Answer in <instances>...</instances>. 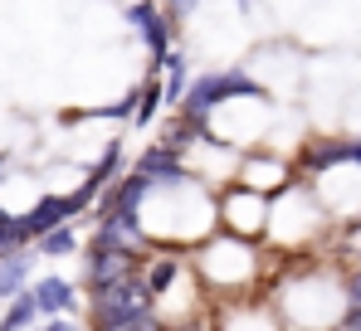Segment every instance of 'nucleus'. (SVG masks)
<instances>
[{
    "label": "nucleus",
    "mask_w": 361,
    "mask_h": 331,
    "mask_svg": "<svg viewBox=\"0 0 361 331\" xmlns=\"http://www.w3.org/2000/svg\"><path fill=\"white\" fill-rule=\"evenodd\" d=\"M30 254H15V258H0V297L15 302L20 292H30Z\"/></svg>",
    "instance_id": "f8f14e48"
},
{
    "label": "nucleus",
    "mask_w": 361,
    "mask_h": 331,
    "mask_svg": "<svg viewBox=\"0 0 361 331\" xmlns=\"http://www.w3.org/2000/svg\"><path fill=\"white\" fill-rule=\"evenodd\" d=\"M63 224H73L68 195H39L35 210L20 215V239H25V249H30V244H39L44 234H54V229H63Z\"/></svg>",
    "instance_id": "6e6552de"
},
{
    "label": "nucleus",
    "mask_w": 361,
    "mask_h": 331,
    "mask_svg": "<svg viewBox=\"0 0 361 331\" xmlns=\"http://www.w3.org/2000/svg\"><path fill=\"white\" fill-rule=\"evenodd\" d=\"M332 331H361V307H347V312H342V322H337Z\"/></svg>",
    "instance_id": "aec40b11"
},
{
    "label": "nucleus",
    "mask_w": 361,
    "mask_h": 331,
    "mask_svg": "<svg viewBox=\"0 0 361 331\" xmlns=\"http://www.w3.org/2000/svg\"><path fill=\"white\" fill-rule=\"evenodd\" d=\"M132 170H137L142 180H152V185H161V180H176V175H185L190 166H185V156H180V151L161 146V142H152V146H142V151L132 156Z\"/></svg>",
    "instance_id": "9d476101"
},
{
    "label": "nucleus",
    "mask_w": 361,
    "mask_h": 331,
    "mask_svg": "<svg viewBox=\"0 0 361 331\" xmlns=\"http://www.w3.org/2000/svg\"><path fill=\"white\" fill-rule=\"evenodd\" d=\"M5 166H10V156H5V151H0V170H5Z\"/></svg>",
    "instance_id": "4be33fe9"
},
{
    "label": "nucleus",
    "mask_w": 361,
    "mask_h": 331,
    "mask_svg": "<svg viewBox=\"0 0 361 331\" xmlns=\"http://www.w3.org/2000/svg\"><path fill=\"white\" fill-rule=\"evenodd\" d=\"M35 331H78V327H73V317H59V322H44V327H35Z\"/></svg>",
    "instance_id": "412c9836"
},
{
    "label": "nucleus",
    "mask_w": 361,
    "mask_h": 331,
    "mask_svg": "<svg viewBox=\"0 0 361 331\" xmlns=\"http://www.w3.org/2000/svg\"><path fill=\"white\" fill-rule=\"evenodd\" d=\"M73 249H78V229H73V224H63V229L44 234V239L35 244V254H44V258H68Z\"/></svg>",
    "instance_id": "dca6fc26"
},
{
    "label": "nucleus",
    "mask_w": 361,
    "mask_h": 331,
    "mask_svg": "<svg viewBox=\"0 0 361 331\" xmlns=\"http://www.w3.org/2000/svg\"><path fill=\"white\" fill-rule=\"evenodd\" d=\"M108 331H171V322L161 312H152V317H137V322H122V327H108Z\"/></svg>",
    "instance_id": "a211bd4d"
},
{
    "label": "nucleus",
    "mask_w": 361,
    "mask_h": 331,
    "mask_svg": "<svg viewBox=\"0 0 361 331\" xmlns=\"http://www.w3.org/2000/svg\"><path fill=\"white\" fill-rule=\"evenodd\" d=\"M337 249H342V258H347L352 268H361V215L337 234Z\"/></svg>",
    "instance_id": "f3484780"
},
{
    "label": "nucleus",
    "mask_w": 361,
    "mask_h": 331,
    "mask_svg": "<svg viewBox=\"0 0 361 331\" xmlns=\"http://www.w3.org/2000/svg\"><path fill=\"white\" fill-rule=\"evenodd\" d=\"M190 83H195V73L185 68V54H171V63H166V108H180L185 103V93H190Z\"/></svg>",
    "instance_id": "4468645a"
},
{
    "label": "nucleus",
    "mask_w": 361,
    "mask_h": 331,
    "mask_svg": "<svg viewBox=\"0 0 361 331\" xmlns=\"http://www.w3.org/2000/svg\"><path fill=\"white\" fill-rule=\"evenodd\" d=\"M142 273V263L137 258H127V254H113V249H93L88 244V254H83V292H103V287H118L127 277Z\"/></svg>",
    "instance_id": "423d86ee"
},
{
    "label": "nucleus",
    "mask_w": 361,
    "mask_h": 331,
    "mask_svg": "<svg viewBox=\"0 0 361 331\" xmlns=\"http://www.w3.org/2000/svg\"><path fill=\"white\" fill-rule=\"evenodd\" d=\"M302 175H327L332 166H361V137H317L302 146Z\"/></svg>",
    "instance_id": "0eeeda50"
},
{
    "label": "nucleus",
    "mask_w": 361,
    "mask_h": 331,
    "mask_svg": "<svg viewBox=\"0 0 361 331\" xmlns=\"http://www.w3.org/2000/svg\"><path fill=\"white\" fill-rule=\"evenodd\" d=\"M93 249H113V254H127V258H137L142 268L161 254L157 244H152V234L142 229V220H132V215H108V220H93V239H88Z\"/></svg>",
    "instance_id": "20e7f679"
},
{
    "label": "nucleus",
    "mask_w": 361,
    "mask_h": 331,
    "mask_svg": "<svg viewBox=\"0 0 361 331\" xmlns=\"http://www.w3.org/2000/svg\"><path fill=\"white\" fill-rule=\"evenodd\" d=\"M157 312V297L147 292L142 273L118 282V287H103V292H88V322L93 331L122 327V322H137V317H152Z\"/></svg>",
    "instance_id": "f03ea898"
},
{
    "label": "nucleus",
    "mask_w": 361,
    "mask_h": 331,
    "mask_svg": "<svg viewBox=\"0 0 361 331\" xmlns=\"http://www.w3.org/2000/svg\"><path fill=\"white\" fill-rule=\"evenodd\" d=\"M269 220H274V200H269V195L244 190V185H230V190L220 195V229H225V234L254 244V239L269 229Z\"/></svg>",
    "instance_id": "7ed1b4c3"
},
{
    "label": "nucleus",
    "mask_w": 361,
    "mask_h": 331,
    "mask_svg": "<svg viewBox=\"0 0 361 331\" xmlns=\"http://www.w3.org/2000/svg\"><path fill=\"white\" fill-rule=\"evenodd\" d=\"M342 282H347V307H361V268H347Z\"/></svg>",
    "instance_id": "6ab92c4d"
},
{
    "label": "nucleus",
    "mask_w": 361,
    "mask_h": 331,
    "mask_svg": "<svg viewBox=\"0 0 361 331\" xmlns=\"http://www.w3.org/2000/svg\"><path fill=\"white\" fill-rule=\"evenodd\" d=\"M180 277H190V263L180 258L176 249H161V254H157V258H152V263L142 268V282H147V292L157 297V307L166 302V292L176 287Z\"/></svg>",
    "instance_id": "9b49d317"
},
{
    "label": "nucleus",
    "mask_w": 361,
    "mask_h": 331,
    "mask_svg": "<svg viewBox=\"0 0 361 331\" xmlns=\"http://www.w3.org/2000/svg\"><path fill=\"white\" fill-rule=\"evenodd\" d=\"M35 327H39V302H35V292H20L15 302H5L0 331H35Z\"/></svg>",
    "instance_id": "ddd939ff"
},
{
    "label": "nucleus",
    "mask_w": 361,
    "mask_h": 331,
    "mask_svg": "<svg viewBox=\"0 0 361 331\" xmlns=\"http://www.w3.org/2000/svg\"><path fill=\"white\" fill-rule=\"evenodd\" d=\"M235 98H254V103H269V88L244 73V68H210V73H195L185 103H180V117L195 122V127H210V112L220 103H235Z\"/></svg>",
    "instance_id": "f257e3e1"
},
{
    "label": "nucleus",
    "mask_w": 361,
    "mask_h": 331,
    "mask_svg": "<svg viewBox=\"0 0 361 331\" xmlns=\"http://www.w3.org/2000/svg\"><path fill=\"white\" fill-rule=\"evenodd\" d=\"M161 108H166V88H161L157 73H147V83H142V108H137V122H132V127H152Z\"/></svg>",
    "instance_id": "2eb2a0df"
},
{
    "label": "nucleus",
    "mask_w": 361,
    "mask_h": 331,
    "mask_svg": "<svg viewBox=\"0 0 361 331\" xmlns=\"http://www.w3.org/2000/svg\"><path fill=\"white\" fill-rule=\"evenodd\" d=\"M122 20L142 30V44H147V58H152V73L161 78V68H166V63H171V54H176L166 10H161V5H147V0H142V5H127V10H122Z\"/></svg>",
    "instance_id": "39448f33"
},
{
    "label": "nucleus",
    "mask_w": 361,
    "mask_h": 331,
    "mask_svg": "<svg viewBox=\"0 0 361 331\" xmlns=\"http://www.w3.org/2000/svg\"><path fill=\"white\" fill-rule=\"evenodd\" d=\"M30 292H35V302H39V322H59V317H73V312H78V287L59 273L39 277Z\"/></svg>",
    "instance_id": "1a4fd4ad"
}]
</instances>
